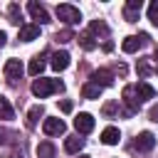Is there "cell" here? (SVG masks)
I'll use <instances>...</instances> for the list:
<instances>
[{
  "label": "cell",
  "instance_id": "1",
  "mask_svg": "<svg viewBox=\"0 0 158 158\" xmlns=\"http://www.w3.org/2000/svg\"><path fill=\"white\" fill-rule=\"evenodd\" d=\"M54 91L57 94L64 91V81H59V79H44V77H40V79L32 81V94L40 96V99H44V96H49Z\"/></svg>",
  "mask_w": 158,
  "mask_h": 158
},
{
  "label": "cell",
  "instance_id": "2",
  "mask_svg": "<svg viewBox=\"0 0 158 158\" xmlns=\"http://www.w3.org/2000/svg\"><path fill=\"white\" fill-rule=\"evenodd\" d=\"M57 17H59L62 22H67V25H77V22L81 20V12H79L74 5L62 2V5H57Z\"/></svg>",
  "mask_w": 158,
  "mask_h": 158
},
{
  "label": "cell",
  "instance_id": "3",
  "mask_svg": "<svg viewBox=\"0 0 158 158\" xmlns=\"http://www.w3.org/2000/svg\"><path fill=\"white\" fill-rule=\"evenodd\" d=\"M123 104H126V111H123V114H128V116H131V114H136V111H138L141 101H138V94H136L133 84L123 89Z\"/></svg>",
  "mask_w": 158,
  "mask_h": 158
},
{
  "label": "cell",
  "instance_id": "4",
  "mask_svg": "<svg viewBox=\"0 0 158 158\" xmlns=\"http://www.w3.org/2000/svg\"><path fill=\"white\" fill-rule=\"evenodd\" d=\"M153 146H156V136H153L151 131H141V133L136 136V141H133V148H136V151H141V153L151 151Z\"/></svg>",
  "mask_w": 158,
  "mask_h": 158
},
{
  "label": "cell",
  "instance_id": "5",
  "mask_svg": "<svg viewBox=\"0 0 158 158\" xmlns=\"http://www.w3.org/2000/svg\"><path fill=\"white\" fill-rule=\"evenodd\" d=\"M143 40H148V35H128V37L121 42V49H123L126 54H133V52H138V47L143 44Z\"/></svg>",
  "mask_w": 158,
  "mask_h": 158
},
{
  "label": "cell",
  "instance_id": "6",
  "mask_svg": "<svg viewBox=\"0 0 158 158\" xmlns=\"http://www.w3.org/2000/svg\"><path fill=\"white\" fill-rule=\"evenodd\" d=\"M141 10H143V0H128L126 7H123V17L128 22H136L138 15H141Z\"/></svg>",
  "mask_w": 158,
  "mask_h": 158
},
{
  "label": "cell",
  "instance_id": "7",
  "mask_svg": "<svg viewBox=\"0 0 158 158\" xmlns=\"http://www.w3.org/2000/svg\"><path fill=\"white\" fill-rule=\"evenodd\" d=\"M91 84H96V86H111L114 84V72H109V69H96L94 74H91Z\"/></svg>",
  "mask_w": 158,
  "mask_h": 158
},
{
  "label": "cell",
  "instance_id": "8",
  "mask_svg": "<svg viewBox=\"0 0 158 158\" xmlns=\"http://www.w3.org/2000/svg\"><path fill=\"white\" fill-rule=\"evenodd\" d=\"M74 128H77L79 133H89V131L94 128V116L86 114V111H81V114L74 118Z\"/></svg>",
  "mask_w": 158,
  "mask_h": 158
},
{
  "label": "cell",
  "instance_id": "9",
  "mask_svg": "<svg viewBox=\"0 0 158 158\" xmlns=\"http://www.w3.org/2000/svg\"><path fill=\"white\" fill-rule=\"evenodd\" d=\"M42 128H44V133H47V136H59V133H64V128H67V126H64V121H62V118H54V116H52V118H44Z\"/></svg>",
  "mask_w": 158,
  "mask_h": 158
},
{
  "label": "cell",
  "instance_id": "10",
  "mask_svg": "<svg viewBox=\"0 0 158 158\" xmlns=\"http://www.w3.org/2000/svg\"><path fill=\"white\" fill-rule=\"evenodd\" d=\"M27 10H30V15H32L35 20H40L42 25H44V22H49V12H47V10H44V5H40L37 0H30V2H27Z\"/></svg>",
  "mask_w": 158,
  "mask_h": 158
},
{
  "label": "cell",
  "instance_id": "11",
  "mask_svg": "<svg viewBox=\"0 0 158 158\" xmlns=\"http://www.w3.org/2000/svg\"><path fill=\"white\" fill-rule=\"evenodd\" d=\"M69 59H72V57H69V52H64V49H62V52H54V54H52V62H49V64H52V69H54V72H64V69L69 67Z\"/></svg>",
  "mask_w": 158,
  "mask_h": 158
},
{
  "label": "cell",
  "instance_id": "12",
  "mask_svg": "<svg viewBox=\"0 0 158 158\" xmlns=\"http://www.w3.org/2000/svg\"><path fill=\"white\" fill-rule=\"evenodd\" d=\"M5 77H7L10 81H17V79L22 77V64H20V59H7V62H5Z\"/></svg>",
  "mask_w": 158,
  "mask_h": 158
},
{
  "label": "cell",
  "instance_id": "13",
  "mask_svg": "<svg viewBox=\"0 0 158 158\" xmlns=\"http://www.w3.org/2000/svg\"><path fill=\"white\" fill-rule=\"evenodd\" d=\"M133 89H136V94H138V101H146V99H153V96H156V89H153L148 81H138V84H133Z\"/></svg>",
  "mask_w": 158,
  "mask_h": 158
},
{
  "label": "cell",
  "instance_id": "14",
  "mask_svg": "<svg viewBox=\"0 0 158 158\" xmlns=\"http://www.w3.org/2000/svg\"><path fill=\"white\" fill-rule=\"evenodd\" d=\"M40 37V25H22L20 27V40L22 42H32Z\"/></svg>",
  "mask_w": 158,
  "mask_h": 158
},
{
  "label": "cell",
  "instance_id": "15",
  "mask_svg": "<svg viewBox=\"0 0 158 158\" xmlns=\"http://www.w3.org/2000/svg\"><path fill=\"white\" fill-rule=\"evenodd\" d=\"M118 138H121V133H118L116 126H109V128L101 131V143H106V146H116Z\"/></svg>",
  "mask_w": 158,
  "mask_h": 158
},
{
  "label": "cell",
  "instance_id": "16",
  "mask_svg": "<svg viewBox=\"0 0 158 158\" xmlns=\"http://www.w3.org/2000/svg\"><path fill=\"white\" fill-rule=\"evenodd\" d=\"M64 148H67V153H79V151L84 148V138H79V136H69V138L64 141Z\"/></svg>",
  "mask_w": 158,
  "mask_h": 158
},
{
  "label": "cell",
  "instance_id": "17",
  "mask_svg": "<svg viewBox=\"0 0 158 158\" xmlns=\"http://www.w3.org/2000/svg\"><path fill=\"white\" fill-rule=\"evenodd\" d=\"M42 69H44V57H40V54H37V57H32V59H30L27 72H30L32 77H40V74H42Z\"/></svg>",
  "mask_w": 158,
  "mask_h": 158
},
{
  "label": "cell",
  "instance_id": "18",
  "mask_svg": "<svg viewBox=\"0 0 158 158\" xmlns=\"http://www.w3.org/2000/svg\"><path fill=\"white\" fill-rule=\"evenodd\" d=\"M42 114H44V109H42V104H37V106H32V109L27 111V126H30V128H35Z\"/></svg>",
  "mask_w": 158,
  "mask_h": 158
},
{
  "label": "cell",
  "instance_id": "19",
  "mask_svg": "<svg viewBox=\"0 0 158 158\" xmlns=\"http://www.w3.org/2000/svg\"><path fill=\"white\" fill-rule=\"evenodd\" d=\"M136 72H138V77H141V79H146V77H151L156 69L151 67V59H138V64H136Z\"/></svg>",
  "mask_w": 158,
  "mask_h": 158
},
{
  "label": "cell",
  "instance_id": "20",
  "mask_svg": "<svg viewBox=\"0 0 158 158\" xmlns=\"http://www.w3.org/2000/svg\"><path fill=\"white\" fill-rule=\"evenodd\" d=\"M12 116H15V111H12L10 101H7L5 96H0V118H2V121H10Z\"/></svg>",
  "mask_w": 158,
  "mask_h": 158
},
{
  "label": "cell",
  "instance_id": "21",
  "mask_svg": "<svg viewBox=\"0 0 158 158\" xmlns=\"http://www.w3.org/2000/svg\"><path fill=\"white\" fill-rule=\"evenodd\" d=\"M37 158H54V146H52L49 141L40 143V146H37Z\"/></svg>",
  "mask_w": 158,
  "mask_h": 158
},
{
  "label": "cell",
  "instance_id": "22",
  "mask_svg": "<svg viewBox=\"0 0 158 158\" xmlns=\"http://www.w3.org/2000/svg\"><path fill=\"white\" fill-rule=\"evenodd\" d=\"M81 94H84V99H99V96H101V86H96V84H84Z\"/></svg>",
  "mask_w": 158,
  "mask_h": 158
},
{
  "label": "cell",
  "instance_id": "23",
  "mask_svg": "<svg viewBox=\"0 0 158 158\" xmlns=\"http://www.w3.org/2000/svg\"><path fill=\"white\" fill-rule=\"evenodd\" d=\"M77 42H79V44H81V47H84V49H86V52H89V49H94V47H96V42H94V37H91V35H89V32H81V35H79V37H77Z\"/></svg>",
  "mask_w": 158,
  "mask_h": 158
},
{
  "label": "cell",
  "instance_id": "24",
  "mask_svg": "<svg viewBox=\"0 0 158 158\" xmlns=\"http://www.w3.org/2000/svg\"><path fill=\"white\" fill-rule=\"evenodd\" d=\"M7 12H10V22H12V25H20V20H22V10H20V5L12 2Z\"/></svg>",
  "mask_w": 158,
  "mask_h": 158
},
{
  "label": "cell",
  "instance_id": "25",
  "mask_svg": "<svg viewBox=\"0 0 158 158\" xmlns=\"http://www.w3.org/2000/svg\"><path fill=\"white\" fill-rule=\"evenodd\" d=\"M89 35H109V27H106L101 20H94L91 27H89Z\"/></svg>",
  "mask_w": 158,
  "mask_h": 158
},
{
  "label": "cell",
  "instance_id": "26",
  "mask_svg": "<svg viewBox=\"0 0 158 158\" xmlns=\"http://www.w3.org/2000/svg\"><path fill=\"white\" fill-rule=\"evenodd\" d=\"M148 20H151L153 25H158V0H153V2L148 5Z\"/></svg>",
  "mask_w": 158,
  "mask_h": 158
},
{
  "label": "cell",
  "instance_id": "27",
  "mask_svg": "<svg viewBox=\"0 0 158 158\" xmlns=\"http://www.w3.org/2000/svg\"><path fill=\"white\" fill-rule=\"evenodd\" d=\"M118 111V104L116 101H109V104H104V116H114Z\"/></svg>",
  "mask_w": 158,
  "mask_h": 158
},
{
  "label": "cell",
  "instance_id": "28",
  "mask_svg": "<svg viewBox=\"0 0 158 158\" xmlns=\"http://www.w3.org/2000/svg\"><path fill=\"white\" fill-rule=\"evenodd\" d=\"M148 118L158 123V104H156V106H151V111H148Z\"/></svg>",
  "mask_w": 158,
  "mask_h": 158
},
{
  "label": "cell",
  "instance_id": "29",
  "mask_svg": "<svg viewBox=\"0 0 158 158\" xmlns=\"http://www.w3.org/2000/svg\"><path fill=\"white\" fill-rule=\"evenodd\" d=\"M59 109H62L64 114H69V111H72L74 106H72V101H62V104H59Z\"/></svg>",
  "mask_w": 158,
  "mask_h": 158
},
{
  "label": "cell",
  "instance_id": "30",
  "mask_svg": "<svg viewBox=\"0 0 158 158\" xmlns=\"http://www.w3.org/2000/svg\"><path fill=\"white\" fill-rule=\"evenodd\" d=\"M5 40H7V35H5L2 30H0V47H5Z\"/></svg>",
  "mask_w": 158,
  "mask_h": 158
},
{
  "label": "cell",
  "instance_id": "31",
  "mask_svg": "<svg viewBox=\"0 0 158 158\" xmlns=\"http://www.w3.org/2000/svg\"><path fill=\"white\" fill-rule=\"evenodd\" d=\"M79 158H89V156H79Z\"/></svg>",
  "mask_w": 158,
  "mask_h": 158
},
{
  "label": "cell",
  "instance_id": "32",
  "mask_svg": "<svg viewBox=\"0 0 158 158\" xmlns=\"http://www.w3.org/2000/svg\"><path fill=\"white\" fill-rule=\"evenodd\" d=\"M156 54H158V49H156ZM156 72H158V67H156Z\"/></svg>",
  "mask_w": 158,
  "mask_h": 158
}]
</instances>
